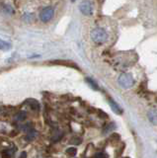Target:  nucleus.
<instances>
[{
    "label": "nucleus",
    "mask_w": 157,
    "mask_h": 158,
    "mask_svg": "<svg viewBox=\"0 0 157 158\" xmlns=\"http://www.w3.org/2000/svg\"><path fill=\"white\" fill-rule=\"evenodd\" d=\"M26 117H27V114L25 113V112H19L17 115H16V120L17 121H24L26 118Z\"/></svg>",
    "instance_id": "9b49d317"
},
{
    "label": "nucleus",
    "mask_w": 157,
    "mask_h": 158,
    "mask_svg": "<svg viewBox=\"0 0 157 158\" xmlns=\"http://www.w3.org/2000/svg\"><path fill=\"white\" fill-rule=\"evenodd\" d=\"M36 135H37V131L35 130H31V131H29L27 132L26 138H27V140H33L34 138L36 137Z\"/></svg>",
    "instance_id": "1a4fd4ad"
},
{
    "label": "nucleus",
    "mask_w": 157,
    "mask_h": 158,
    "mask_svg": "<svg viewBox=\"0 0 157 158\" xmlns=\"http://www.w3.org/2000/svg\"><path fill=\"white\" fill-rule=\"evenodd\" d=\"M118 82H119L120 85L125 89L130 88L134 86V77H132L130 73H122V75H120L119 79H118Z\"/></svg>",
    "instance_id": "f03ea898"
},
{
    "label": "nucleus",
    "mask_w": 157,
    "mask_h": 158,
    "mask_svg": "<svg viewBox=\"0 0 157 158\" xmlns=\"http://www.w3.org/2000/svg\"><path fill=\"white\" fill-rule=\"evenodd\" d=\"M27 157V153L25 152V151H23L22 153H21V155H20V157L19 158H26Z\"/></svg>",
    "instance_id": "4468645a"
},
{
    "label": "nucleus",
    "mask_w": 157,
    "mask_h": 158,
    "mask_svg": "<svg viewBox=\"0 0 157 158\" xmlns=\"http://www.w3.org/2000/svg\"><path fill=\"white\" fill-rule=\"evenodd\" d=\"M26 103L30 106V108L32 109V110H34V111L40 110V104H39V102L37 100H35V99H28V100L26 101Z\"/></svg>",
    "instance_id": "39448f33"
},
{
    "label": "nucleus",
    "mask_w": 157,
    "mask_h": 158,
    "mask_svg": "<svg viewBox=\"0 0 157 158\" xmlns=\"http://www.w3.org/2000/svg\"><path fill=\"white\" fill-rule=\"evenodd\" d=\"M148 118H149V121L154 123V125H157V112L152 110L148 112Z\"/></svg>",
    "instance_id": "0eeeda50"
},
{
    "label": "nucleus",
    "mask_w": 157,
    "mask_h": 158,
    "mask_svg": "<svg viewBox=\"0 0 157 158\" xmlns=\"http://www.w3.org/2000/svg\"><path fill=\"white\" fill-rule=\"evenodd\" d=\"M80 11L86 15V16H90V15L93 14V8L91 6V3L90 2H82L79 6Z\"/></svg>",
    "instance_id": "20e7f679"
},
{
    "label": "nucleus",
    "mask_w": 157,
    "mask_h": 158,
    "mask_svg": "<svg viewBox=\"0 0 157 158\" xmlns=\"http://www.w3.org/2000/svg\"><path fill=\"white\" fill-rule=\"evenodd\" d=\"M109 105H110V107L112 108V110L114 111L116 114H118V115H120V114H122V109L120 108V106L118 105V104H117L115 101H113V100H109Z\"/></svg>",
    "instance_id": "423d86ee"
},
{
    "label": "nucleus",
    "mask_w": 157,
    "mask_h": 158,
    "mask_svg": "<svg viewBox=\"0 0 157 158\" xmlns=\"http://www.w3.org/2000/svg\"><path fill=\"white\" fill-rule=\"evenodd\" d=\"M10 48H11V44L0 40V49H3V51H9Z\"/></svg>",
    "instance_id": "6e6552de"
},
{
    "label": "nucleus",
    "mask_w": 157,
    "mask_h": 158,
    "mask_svg": "<svg viewBox=\"0 0 157 158\" xmlns=\"http://www.w3.org/2000/svg\"><path fill=\"white\" fill-rule=\"evenodd\" d=\"M66 154L68 156H70V157L75 156V154H76V148L75 147H69V148H67V149H66Z\"/></svg>",
    "instance_id": "f8f14e48"
},
{
    "label": "nucleus",
    "mask_w": 157,
    "mask_h": 158,
    "mask_svg": "<svg viewBox=\"0 0 157 158\" xmlns=\"http://www.w3.org/2000/svg\"><path fill=\"white\" fill-rule=\"evenodd\" d=\"M53 15H55V10H53V8L51 6H48V7H45L41 11L40 19H41L42 22L47 23V22H50L52 19Z\"/></svg>",
    "instance_id": "7ed1b4c3"
},
{
    "label": "nucleus",
    "mask_w": 157,
    "mask_h": 158,
    "mask_svg": "<svg viewBox=\"0 0 157 158\" xmlns=\"http://www.w3.org/2000/svg\"><path fill=\"white\" fill-rule=\"evenodd\" d=\"M91 39L96 44H104L108 40V33L102 28H95L91 31Z\"/></svg>",
    "instance_id": "f257e3e1"
},
{
    "label": "nucleus",
    "mask_w": 157,
    "mask_h": 158,
    "mask_svg": "<svg viewBox=\"0 0 157 158\" xmlns=\"http://www.w3.org/2000/svg\"><path fill=\"white\" fill-rule=\"evenodd\" d=\"M86 82L89 84V85L93 88V89H95V90H99V87H98V85H97V83L94 81V80H92L91 78H86Z\"/></svg>",
    "instance_id": "9d476101"
},
{
    "label": "nucleus",
    "mask_w": 157,
    "mask_h": 158,
    "mask_svg": "<svg viewBox=\"0 0 157 158\" xmlns=\"http://www.w3.org/2000/svg\"><path fill=\"white\" fill-rule=\"evenodd\" d=\"M95 158H107L106 154H104V153H102V152H99V153H97Z\"/></svg>",
    "instance_id": "ddd939ff"
}]
</instances>
